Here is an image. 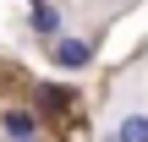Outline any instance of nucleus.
<instances>
[{"mask_svg": "<svg viewBox=\"0 0 148 142\" xmlns=\"http://www.w3.org/2000/svg\"><path fill=\"white\" fill-rule=\"evenodd\" d=\"M27 33H33V38H44V44H55V38L66 33V11H60L55 0H38V5H27Z\"/></svg>", "mask_w": 148, "mask_h": 142, "instance_id": "7ed1b4c3", "label": "nucleus"}, {"mask_svg": "<svg viewBox=\"0 0 148 142\" xmlns=\"http://www.w3.org/2000/svg\"><path fill=\"white\" fill-rule=\"evenodd\" d=\"M27 5H38V0H27Z\"/></svg>", "mask_w": 148, "mask_h": 142, "instance_id": "423d86ee", "label": "nucleus"}, {"mask_svg": "<svg viewBox=\"0 0 148 142\" xmlns=\"http://www.w3.org/2000/svg\"><path fill=\"white\" fill-rule=\"evenodd\" d=\"M104 142H148V109H126L104 126Z\"/></svg>", "mask_w": 148, "mask_h": 142, "instance_id": "20e7f679", "label": "nucleus"}, {"mask_svg": "<svg viewBox=\"0 0 148 142\" xmlns=\"http://www.w3.org/2000/svg\"><path fill=\"white\" fill-rule=\"evenodd\" d=\"M33 109H38V115H60V109H71V88H60V82H38V88H33Z\"/></svg>", "mask_w": 148, "mask_h": 142, "instance_id": "39448f33", "label": "nucleus"}, {"mask_svg": "<svg viewBox=\"0 0 148 142\" xmlns=\"http://www.w3.org/2000/svg\"><path fill=\"white\" fill-rule=\"evenodd\" d=\"M33 142H38V137H33Z\"/></svg>", "mask_w": 148, "mask_h": 142, "instance_id": "0eeeda50", "label": "nucleus"}, {"mask_svg": "<svg viewBox=\"0 0 148 142\" xmlns=\"http://www.w3.org/2000/svg\"><path fill=\"white\" fill-rule=\"evenodd\" d=\"M44 131V115L33 109V104H11V109H0V137L5 142H33Z\"/></svg>", "mask_w": 148, "mask_h": 142, "instance_id": "f03ea898", "label": "nucleus"}, {"mask_svg": "<svg viewBox=\"0 0 148 142\" xmlns=\"http://www.w3.org/2000/svg\"><path fill=\"white\" fill-rule=\"evenodd\" d=\"M44 55H49V66H55V71H88V66L99 60V44H93L88 33H60Z\"/></svg>", "mask_w": 148, "mask_h": 142, "instance_id": "f257e3e1", "label": "nucleus"}]
</instances>
